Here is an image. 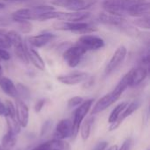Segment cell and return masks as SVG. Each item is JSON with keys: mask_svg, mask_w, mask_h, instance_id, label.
<instances>
[{"mask_svg": "<svg viewBox=\"0 0 150 150\" xmlns=\"http://www.w3.org/2000/svg\"><path fill=\"white\" fill-rule=\"evenodd\" d=\"M55 30L59 31H68L78 34H88L96 32L97 26L90 22H65L57 21L53 25Z\"/></svg>", "mask_w": 150, "mask_h": 150, "instance_id": "obj_1", "label": "cell"}, {"mask_svg": "<svg viewBox=\"0 0 150 150\" xmlns=\"http://www.w3.org/2000/svg\"><path fill=\"white\" fill-rule=\"evenodd\" d=\"M86 54V51L81 47L77 46H69L62 53V57L67 65L70 68H76L81 62L83 55Z\"/></svg>", "mask_w": 150, "mask_h": 150, "instance_id": "obj_2", "label": "cell"}, {"mask_svg": "<svg viewBox=\"0 0 150 150\" xmlns=\"http://www.w3.org/2000/svg\"><path fill=\"white\" fill-rule=\"evenodd\" d=\"M97 1L98 0H53L52 3L71 11H82L90 9Z\"/></svg>", "mask_w": 150, "mask_h": 150, "instance_id": "obj_3", "label": "cell"}, {"mask_svg": "<svg viewBox=\"0 0 150 150\" xmlns=\"http://www.w3.org/2000/svg\"><path fill=\"white\" fill-rule=\"evenodd\" d=\"M76 45L87 51H97L105 47V40L96 35L83 34L76 41Z\"/></svg>", "mask_w": 150, "mask_h": 150, "instance_id": "obj_4", "label": "cell"}, {"mask_svg": "<svg viewBox=\"0 0 150 150\" xmlns=\"http://www.w3.org/2000/svg\"><path fill=\"white\" fill-rule=\"evenodd\" d=\"M127 54V49L125 46H120L112 54L111 60L107 63L105 69V75L109 76L113 73L116 69L120 68V66L124 62Z\"/></svg>", "mask_w": 150, "mask_h": 150, "instance_id": "obj_5", "label": "cell"}, {"mask_svg": "<svg viewBox=\"0 0 150 150\" xmlns=\"http://www.w3.org/2000/svg\"><path fill=\"white\" fill-rule=\"evenodd\" d=\"M93 102H94L93 99H88L86 101H83L76 108L75 114H74V120H73V136L74 137L77 134L80 129V126L83 123V120H84L88 112L90 111Z\"/></svg>", "mask_w": 150, "mask_h": 150, "instance_id": "obj_6", "label": "cell"}, {"mask_svg": "<svg viewBox=\"0 0 150 150\" xmlns=\"http://www.w3.org/2000/svg\"><path fill=\"white\" fill-rule=\"evenodd\" d=\"M15 118L21 127H25L29 120V110L25 103L18 98H15Z\"/></svg>", "mask_w": 150, "mask_h": 150, "instance_id": "obj_7", "label": "cell"}, {"mask_svg": "<svg viewBox=\"0 0 150 150\" xmlns=\"http://www.w3.org/2000/svg\"><path fill=\"white\" fill-rule=\"evenodd\" d=\"M73 136V122L69 119L62 120L56 126L54 139L64 140Z\"/></svg>", "mask_w": 150, "mask_h": 150, "instance_id": "obj_8", "label": "cell"}, {"mask_svg": "<svg viewBox=\"0 0 150 150\" xmlns=\"http://www.w3.org/2000/svg\"><path fill=\"white\" fill-rule=\"evenodd\" d=\"M89 78V75L85 72L75 71L67 75H62L57 76V80L66 85H76L86 81Z\"/></svg>", "mask_w": 150, "mask_h": 150, "instance_id": "obj_9", "label": "cell"}, {"mask_svg": "<svg viewBox=\"0 0 150 150\" xmlns=\"http://www.w3.org/2000/svg\"><path fill=\"white\" fill-rule=\"evenodd\" d=\"M98 20L104 25H110V26H115L118 28H120L126 22H127V19L123 16L109 13L106 11L101 12L99 14Z\"/></svg>", "mask_w": 150, "mask_h": 150, "instance_id": "obj_10", "label": "cell"}, {"mask_svg": "<svg viewBox=\"0 0 150 150\" xmlns=\"http://www.w3.org/2000/svg\"><path fill=\"white\" fill-rule=\"evenodd\" d=\"M140 106H141V102H140V101H134V102L128 104V105H127V107H126V108L122 111V112L120 114L119 118H118L113 123L111 124V126H110V130L112 131V130L117 129V128L122 124V122H123L127 117H129L130 115H132V114H133Z\"/></svg>", "mask_w": 150, "mask_h": 150, "instance_id": "obj_11", "label": "cell"}, {"mask_svg": "<svg viewBox=\"0 0 150 150\" xmlns=\"http://www.w3.org/2000/svg\"><path fill=\"white\" fill-rule=\"evenodd\" d=\"M131 70L130 87H135L141 84L149 75V67L139 64L137 68H133Z\"/></svg>", "mask_w": 150, "mask_h": 150, "instance_id": "obj_12", "label": "cell"}, {"mask_svg": "<svg viewBox=\"0 0 150 150\" xmlns=\"http://www.w3.org/2000/svg\"><path fill=\"white\" fill-rule=\"evenodd\" d=\"M119 98H120L117 97L114 93H112V91L105 95L95 104V105L91 111V114H97L98 112L105 111L109 106H111L113 103H115Z\"/></svg>", "mask_w": 150, "mask_h": 150, "instance_id": "obj_13", "label": "cell"}, {"mask_svg": "<svg viewBox=\"0 0 150 150\" xmlns=\"http://www.w3.org/2000/svg\"><path fill=\"white\" fill-rule=\"evenodd\" d=\"M91 16L89 11H71V12H62L61 16L57 20L65 22H82L86 21Z\"/></svg>", "mask_w": 150, "mask_h": 150, "instance_id": "obj_14", "label": "cell"}, {"mask_svg": "<svg viewBox=\"0 0 150 150\" xmlns=\"http://www.w3.org/2000/svg\"><path fill=\"white\" fill-rule=\"evenodd\" d=\"M55 38V35L50 33H43L38 35L30 36L28 38V44L33 47H42Z\"/></svg>", "mask_w": 150, "mask_h": 150, "instance_id": "obj_15", "label": "cell"}, {"mask_svg": "<svg viewBox=\"0 0 150 150\" xmlns=\"http://www.w3.org/2000/svg\"><path fill=\"white\" fill-rule=\"evenodd\" d=\"M25 46V52H26V55H27V59L28 62H31L36 69H38L39 70H45V62L42 59V57L40 55V54L30 45L29 46Z\"/></svg>", "mask_w": 150, "mask_h": 150, "instance_id": "obj_16", "label": "cell"}, {"mask_svg": "<svg viewBox=\"0 0 150 150\" xmlns=\"http://www.w3.org/2000/svg\"><path fill=\"white\" fill-rule=\"evenodd\" d=\"M35 150H71V147L63 140L54 139L36 147Z\"/></svg>", "mask_w": 150, "mask_h": 150, "instance_id": "obj_17", "label": "cell"}, {"mask_svg": "<svg viewBox=\"0 0 150 150\" xmlns=\"http://www.w3.org/2000/svg\"><path fill=\"white\" fill-rule=\"evenodd\" d=\"M11 18L17 23L21 21H31L34 18V12L32 8L19 9L11 13Z\"/></svg>", "mask_w": 150, "mask_h": 150, "instance_id": "obj_18", "label": "cell"}, {"mask_svg": "<svg viewBox=\"0 0 150 150\" xmlns=\"http://www.w3.org/2000/svg\"><path fill=\"white\" fill-rule=\"evenodd\" d=\"M149 2H145V3H141V4H137L131 6L127 11V14L132 17L139 18V17H142L145 15H149Z\"/></svg>", "mask_w": 150, "mask_h": 150, "instance_id": "obj_19", "label": "cell"}, {"mask_svg": "<svg viewBox=\"0 0 150 150\" xmlns=\"http://www.w3.org/2000/svg\"><path fill=\"white\" fill-rule=\"evenodd\" d=\"M0 88L6 95L14 98H18L16 86L10 78L6 76H1L0 77Z\"/></svg>", "mask_w": 150, "mask_h": 150, "instance_id": "obj_20", "label": "cell"}, {"mask_svg": "<svg viewBox=\"0 0 150 150\" xmlns=\"http://www.w3.org/2000/svg\"><path fill=\"white\" fill-rule=\"evenodd\" d=\"M17 142V133L7 127L6 134L2 138V148L4 150L11 149Z\"/></svg>", "mask_w": 150, "mask_h": 150, "instance_id": "obj_21", "label": "cell"}, {"mask_svg": "<svg viewBox=\"0 0 150 150\" xmlns=\"http://www.w3.org/2000/svg\"><path fill=\"white\" fill-rule=\"evenodd\" d=\"M130 81H131V70H129L118 83L114 90L112 91V93H114L117 97H120L121 94L128 88L130 87Z\"/></svg>", "mask_w": 150, "mask_h": 150, "instance_id": "obj_22", "label": "cell"}, {"mask_svg": "<svg viewBox=\"0 0 150 150\" xmlns=\"http://www.w3.org/2000/svg\"><path fill=\"white\" fill-rule=\"evenodd\" d=\"M6 33H7V36H8L9 40H10L11 47L19 48V47H22L25 46L21 35L18 33H17L16 31L11 30L9 32H6Z\"/></svg>", "mask_w": 150, "mask_h": 150, "instance_id": "obj_23", "label": "cell"}, {"mask_svg": "<svg viewBox=\"0 0 150 150\" xmlns=\"http://www.w3.org/2000/svg\"><path fill=\"white\" fill-rule=\"evenodd\" d=\"M94 123V117L93 116H91L90 118H88L86 120H84L83 123H82L81 125V136H82V139L83 141H87L90 137V134H91V127H92V124Z\"/></svg>", "mask_w": 150, "mask_h": 150, "instance_id": "obj_24", "label": "cell"}, {"mask_svg": "<svg viewBox=\"0 0 150 150\" xmlns=\"http://www.w3.org/2000/svg\"><path fill=\"white\" fill-rule=\"evenodd\" d=\"M128 105V103H127V102H123V103H120V104H119L113 110H112V112H111V114H110V116H109V120H108V121H109V123H113L118 118H119V116H120V114L122 112V111L127 107V105Z\"/></svg>", "mask_w": 150, "mask_h": 150, "instance_id": "obj_25", "label": "cell"}, {"mask_svg": "<svg viewBox=\"0 0 150 150\" xmlns=\"http://www.w3.org/2000/svg\"><path fill=\"white\" fill-rule=\"evenodd\" d=\"M150 18H149V15H145V16H142V17H139V18H136L135 20H134L133 24L137 26V27H140V28H142V29H146V30H149L150 28Z\"/></svg>", "mask_w": 150, "mask_h": 150, "instance_id": "obj_26", "label": "cell"}, {"mask_svg": "<svg viewBox=\"0 0 150 150\" xmlns=\"http://www.w3.org/2000/svg\"><path fill=\"white\" fill-rule=\"evenodd\" d=\"M16 89H17V93H18V98L28 99L30 98V91L26 86H25L21 83H18L16 86Z\"/></svg>", "mask_w": 150, "mask_h": 150, "instance_id": "obj_27", "label": "cell"}, {"mask_svg": "<svg viewBox=\"0 0 150 150\" xmlns=\"http://www.w3.org/2000/svg\"><path fill=\"white\" fill-rule=\"evenodd\" d=\"M0 47L4 48V49H10L11 47L7 33L3 29H0Z\"/></svg>", "mask_w": 150, "mask_h": 150, "instance_id": "obj_28", "label": "cell"}, {"mask_svg": "<svg viewBox=\"0 0 150 150\" xmlns=\"http://www.w3.org/2000/svg\"><path fill=\"white\" fill-rule=\"evenodd\" d=\"M13 50H14L16 56L18 58V60L20 62H22L25 64L29 63L28 59H27V55H26V52H25V46L19 47V48H14Z\"/></svg>", "mask_w": 150, "mask_h": 150, "instance_id": "obj_29", "label": "cell"}, {"mask_svg": "<svg viewBox=\"0 0 150 150\" xmlns=\"http://www.w3.org/2000/svg\"><path fill=\"white\" fill-rule=\"evenodd\" d=\"M120 2L121 3L123 8L126 11V14H127V11L133 5L137 4H141V3H145V2H149V0H120Z\"/></svg>", "mask_w": 150, "mask_h": 150, "instance_id": "obj_30", "label": "cell"}, {"mask_svg": "<svg viewBox=\"0 0 150 150\" xmlns=\"http://www.w3.org/2000/svg\"><path fill=\"white\" fill-rule=\"evenodd\" d=\"M18 29L22 33H29L32 31V24L30 21L18 22Z\"/></svg>", "mask_w": 150, "mask_h": 150, "instance_id": "obj_31", "label": "cell"}, {"mask_svg": "<svg viewBox=\"0 0 150 150\" xmlns=\"http://www.w3.org/2000/svg\"><path fill=\"white\" fill-rule=\"evenodd\" d=\"M83 102V98L81 97H73L68 101V107L69 108H74L78 105H80Z\"/></svg>", "mask_w": 150, "mask_h": 150, "instance_id": "obj_32", "label": "cell"}, {"mask_svg": "<svg viewBox=\"0 0 150 150\" xmlns=\"http://www.w3.org/2000/svg\"><path fill=\"white\" fill-rule=\"evenodd\" d=\"M5 106L7 109V117H10L11 119H16L15 118V105L11 101L6 100Z\"/></svg>", "mask_w": 150, "mask_h": 150, "instance_id": "obj_33", "label": "cell"}, {"mask_svg": "<svg viewBox=\"0 0 150 150\" xmlns=\"http://www.w3.org/2000/svg\"><path fill=\"white\" fill-rule=\"evenodd\" d=\"M52 127V121L51 120H47L44 122V124L42 125L41 127V131H40V135L44 136L45 134H47V132H49V130L51 129Z\"/></svg>", "mask_w": 150, "mask_h": 150, "instance_id": "obj_34", "label": "cell"}, {"mask_svg": "<svg viewBox=\"0 0 150 150\" xmlns=\"http://www.w3.org/2000/svg\"><path fill=\"white\" fill-rule=\"evenodd\" d=\"M11 54L7 49L0 47V60L1 61H9L11 59Z\"/></svg>", "mask_w": 150, "mask_h": 150, "instance_id": "obj_35", "label": "cell"}, {"mask_svg": "<svg viewBox=\"0 0 150 150\" xmlns=\"http://www.w3.org/2000/svg\"><path fill=\"white\" fill-rule=\"evenodd\" d=\"M132 144H133L132 139H129V138H128V139H127V140L123 142L121 148L119 150H130L131 149V147H132Z\"/></svg>", "mask_w": 150, "mask_h": 150, "instance_id": "obj_36", "label": "cell"}, {"mask_svg": "<svg viewBox=\"0 0 150 150\" xmlns=\"http://www.w3.org/2000/svg\"><path fill=\"white\" fill-rule=\"evenodd\" d=\"M11 24V19L7 17H0V26L5 27Z\"/></svg>", "mask_w": 150, "mask_h": 150, "instance_id": "obj_37", "label": "cell"}, {"mask_svg": "<svg viewBox=\"0 0 150 150\" xmlns=\"http://www.w3.org/2000/svg\"><path fill=\"white\" fill-rule=\"evenodd\" d=\"M45 103H46V101H45L44 99H40V100H39V101L36 103V105H35V107H34V109H35V112H40V111L42 109V107L44 106Z\"/></svg>", "mask_w": 150, "mask_h": 150, "instance_id": "obj_38", "label": "cell"}, {"mask_svg": "<svg viewBox=\"0 0 150 150\" xmlns=\"http://www.w3.org/2000/svg\"><path fill=\"white\" fill-rule=\"evenodd\" d=\"M107 146H108V143L106 142H101L96 145L94 150H105L107 148Z\"/></svg>", "mask_w": 150, "mask_h": 150, "instance_id": "obj_39", "label": "cell"}, {"mask_svg": "<svg viewBox=\"0 0 150 150\" xmlns=\"http://www.w3.org/2000/svg\"><path fill=\"white\" fill-rule=\"evenodd\" d=\"M0 116L7 117V109L4 104L0 102Z\"/></svg>", "mask_w": 150, "mask_h": 150, "instance_id": "obj_40", "label": "cell"}, {"mask_svg": "<svg viewBox=\"0 0 150 150\" xmlns=\"http://www.w3.org/2000/svg\"><path fill=\"white\" fill-rule=\"evenodd\" d=\"M92 83H93V79L91 78V80H90L88 83H86V84L84 85V87H87V88H89L90 86H91V85H92Z\"/></svg>", "mask_w": 150, "mask_h": 150, "instance_id": "obj_41", "label": "cell"}, {"mask_svg": "<svg viewBox=\"0 0 150 150\" xmlns=\"http://www.w3.org/2000/svg\"><path fill=\"white\" fill-rule=\"evenodd\" d=\"M4 1H7V2H25V1H29V0H4Z\"/></svg>", "mask_w": 150, "mask_h": 150, "instance_id": "obj_42", "label": "cell"}, {"mask_svg": "<svg viewBox=\"0 0 150 150\" xmlns=\"http://www.w3.org/2000/svg\"><path fill=\"white\" fill-rule=\"evenodd\" d=\"M4 8H5L4 4H3V3H1V2H0V10H3V9H4Z\"/></svg>", "mask_w": 150, "mask_h": 150, "instance_id": "obj_43", "label": "cell"}, {"mask_svg": "<svg viewBox=\"0 0 150 150\" xmlns=\"http://www.w3.org/2000/svg\"><path fill=\"white\" fill-rule=\"evenodd\" d=\"M108 150H118V147L117 146H112V147H111Z\"/></svg>", "mask_w": 150, "mask_h": 150, "instance_id": "obj_44", "label": "cell"}, {"mask_svg": "<svg viewBox=\"0 0 150 150\" xmlns=\"http://www.w3.org/2000/svg\"><path fill=\"white\" fill-rule=\"evenodd\" d=\"M1 76H3V68H2V66L0 64V77Z\"/></svg>", "mask_w": 150, "mask_h": 150, "instance_id": "obj_45", "label": "cell"}, {"mask_svg": "<svg viewBox=\"0 0 150 150\" xmlns=\"http://www.w3.org/2000/svg\"><path fill=\"white\" fill-rule=\"evenodd\" d=\"M0 150H4V149H3L2 147H0Z\"/></svg>", "mask_w": 150, "mask_h": 150, "instance_id": "obj_46", "label": "cell"}]
</instances>
